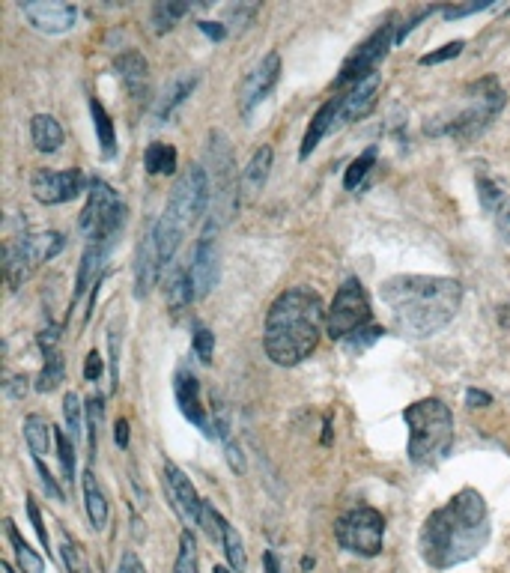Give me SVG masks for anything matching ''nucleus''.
Returning a JSON list of instances; mask_svg holds the SVG:
<instances>
[{"label":"nucleus","instance_id":"bf43d9fd","mask_svg":"<svg viewBox=\"0 0 510 573\" xmlns=\"http://www.w3.org/2000/svg\"><path fill=\"white\" fill-rule=\"evenodd\" d=\"M212 573H233V571H227V568H215Z\"/></svg>","mask_w":510,"mask_h":573},{"label":"nucleus","instance_id":"c03bdc74","mask_svg":"<svg viewBox=\"0 0 510 573\" xmlns=\"http://www.w3.org/2000/svg\"><path fill=\"white\" fill-rule=\"evenodd\" d=\"M478 194H481L484 209H496V206L502 203V186H499L496 180H490V177H481V180H478Z\"/></svg>","mask_w":510,"mask_h":573},{"label":"nucleus","instance_id":"13d9d810","mask_svg":"<svg viewBox=\"0 0 510 573\" xmlns=\"http://www.w3.org/2000/svg\"><path fill=\"white\" fill-rule=\"evenodd\" d=\"M263 562H266V573H284V568H281V562H278V556H275L272 550H266Z\"/></svg>","mask_w":510,"mask_h":573},{"label":"nucleus","instance_id":"6ab92c4d","mask_svg":"<svg viewBox=\"0 0 510 573\" xmlns=\"http://www.w3.org/2000/svg\"><path fill=\"white\" fill-rule=\"evenodd\" d=\"M159 272H162L159 242H156V230H150L138 242V254H135V296L138 299L153 293V287L159 281Z\"/></svg>","mask_w":510,"mask_h":573},{"label":"nucleus","instance_id":"de8ad7c7","mask_svg":"<svg viewBox=\"0 0 510 573\" xmlns=\"http://www.w3.org/2000/svg\"><path fill=\"white\" fill-rule=\"evenodd\" d=\"M490 3H466V6H445L442 9V15L448 18V21H454V18H463V15H472V12H481V9H487Z\"/></svg>","mask_w":510,"mask_h":573},{"label":"nucleus","instance_id":"c9c22d12","mask_svg":"<svg viewBox=\"0 0 510 573\" xmlns=\"http://www.w3.org/2000/svg\"><path fill=\"white\" fill-rule=\"evenodd\" d=\"M224 556H227V562H230V568L236 573H245L248 571V556H245V544H242V538H239V532L233 529V526H227V532H224Z\"/></svg>","mask_w":510,"mask_h":573},{"label":"nucleus","instance_id":"a878e982","mask_svg":"<svg viewBox=\"0 0 510 573\" xmlns=\"http://www.w3.org/2000/svg\"><path fill=\"white\" fill-rule=\"evenodd\" d=\"M84 505H87L90 526L96 532L105 529V523H108V496H105V490H102V484H99L93 469L84 472Z\"/></svg>","mask_w":510,"mask_h":573},{"label":"nucleus","instance_id":"ea45409f","mask_svg":"<svg viewBox=\"0 0 510 573\" xmlns=\"http://www.w3.org/2000/svg\"><path fill=\"white\" fill-rule=\"evenodd\" d=\"M102 418H105V403H102V394H93V397L87 400V427H90V448H93V451H96V445H99Z\"/></svg>","mask_w":510,"mask_h":573},{"label":"nucleus","instance_id":"412c9836","mask_svg":"<svg viewBox=\"0 0 510 573\" xmlns=\"http://www.w3.org/2000/svg\"><path fill=\"white\" fill-rule=\"evenodd\" d=\"M114 69H117V75L123 78L129 96L141 99V96L147 93V84H150V63L144 60V54H138V51H126V54H120V57L114 60Z\"/></svg>","mask_w":510,"mask_h":573},{"label":"nucleus","instance_id":"2f4dec72","mask_svg":"<svg viewBox=\"0 0 510 573\" xmlns=\"http://www.w3.org/2000/svg\"><path fill=\"white\" fill-rule=\"evenodd\" d=\"M376 156H379V147H367V150L346 168V174H343V186H346V191H355L361 183H364V177H367L370 168L376 165Z\"/></svg>","mask_w":510,"mask_h":573},{"label":"nucleus","instance_id":"9d476101","mask_svg":"<svg viewBox=\"0 0 510 573\" xmlns=\"http://www.w3.org/2000/svg\"><path fill=\"white\" fill-rule=\"evenodd\" d=\"M335 538L346 553L373 559L385 544V517L370 505H358L335 523Z\"/></svg>","mask_w":510,"mask_h":573},{"label":"nucleus","instance_id":"603ef678","mask_svg":"<svg viewBox=\"0 0 510 573\" xmlns=\"http://www.w3.org/2000/svg\"><path fill=\"white\" fill-rule=\"evenodd\" d=\"M200 30H203L209 39H224V33H227V27L218 24V21H200Z\"/></svg>","mask_w":510,"mask_h":573},{"label":"nucleus","instance_id":"4468645a","mask_svg":"<svg viewBox=\"0 0 510 573\" xmlns=\"http://www.w3.org/2000/svg\"><path fill=\"white\" fill-rule=\"evenodd\" d=\"M30 191L39 203L57 206V203H69L84 191V177L81 171H36L30 180Z\"/></svg>","mask_w":510,"mask_h":573},{"label":"nucleus","instance_id":"dca6fc26","mask_svg":"<svg viewBox=\"0 0 510 573\" xmlns=\"http://www.w3.org/2000/svg\"><path fill=\"white\" fill-rule=\"evenodd\" d=\"M24 18L39 30V33H66L75 27L78 21V9L72 3H60V0H33V3H21Z\"/></svg>","mask_w":510,"mask_h":573},{"label":"nucleus","instance_id":"cd10ccee","mask_svg":"<svg viewBox=\"0 0 510 573\" xmlns=\"http://www.w3.org/2000/svg\"><path fill=\"white\" fill-rule=\"evenodd\" d=\"M3 529H6L9 547L15 550V562H18L21 573H45L42 559H39V556L33 553V547L21 538V532L15 529V523H12V520H6V523H3Z\"/></svg>","mask_w":510,"mask_h":573},{"label":"nucleus","instance_id":"5701e85b","mask_svg":"<svg viewBox=\"0 0 510 573\" xmlns=\"http://www.w3.org/2000/svg\"><path fill=\"white\" fill-rule=\"evenodd\" d=\"M338 111H340V99H329L317 114H314V120H311V126H308V132H305V138H302V150H299V156L302 159H308L317 147H320V141L329 135V129L338 123Z\"/></svg>","mask_w":510,"mask_h":573},{"label":"nucleus","instance_id":"4d7b16f0","mask_svg":"<svg viewBox=\"0 0 510 573\" xmlns=\"http://www.w3.org/2000/svg\"><path fill=\"white\" fill-rule=\"evenodd\" d=\"M6 391H9L12 397H21V394L27 391V377H15L12 382H6Z\"/></svg>","mask_w":510,"mask_h":573},{"label":"nucleus","instance_id":"f8f14e48","mask_svg":"<svg viewBox=\"0 0 510 573\" xmlns=\"http://www.w3.org/2000/svg\"><path fill=\"white\" fill-rule=\"evenodd\" d=\"M162 481H165V496H168L170 508L176 511V517L191 529V526H200V508H203V499L197 496L191 478L176 466L165 460V469H162Z\"/></svg>","mask_w":510,"mask_h":573},{"label":"nucleus","instance_id":"6e6d98bb","mask_svg":"<svg viewBox=\"0 0 510 573\" xmlns=\"http://www.w3.org/2000/svg\"><path fill=\"white\" fill-rule=\"evenodd\" d=\"M499 227H502L505 239L510 242V197L502 203V209H499Z\"/></svg>","mask_w":510,"mask_h":573},{"label":"nucleus","instance_id":"7c9ffc66","mask_svg":"<svg viewBox=\"0 0 510 573\" xmlns=\"http://www.w3.org/2000/svg\"><path fill=\"white\" fill-rule=\"evenodd\" d=\"M144 165H147V174L159 177V174H173L176 171V150L170 144H150L147 147V156H144Z\"/></svg>","mask_w":510,"mask_h":573},{"label":"nucleus","instance_id":"0eeeda50","mask_svg":"<svg viewBox=\"0 0 510 573\" xmlns=\"http://www.w3.org/2000/svg\"><path fill=\"white\" fill-rule=\"evenodd\" d=\"M126 227V203L120 200V194L111 189L105 180H93L87 206L81 212V233H84V245L87 242H99V245H117L120 233Z\"/></svg>","mask_w":510,"mask_h":573},{"label":"nucleus","instance_id":"09e8293b","mask_svg":"<svg viewBox=\"0 0 510 573\" xmlns=\"http://www.w3.org/2000/svg\"><path fill=\"white\" fill-rule=\"evenodd\" d=\"M99 374H102V356L93 350V353L87 356V362H84V377L93 382L99 380Z\"/></svg>","mask_w":510,"mask_h":573},{"label":"nucleus","instance_id":"5fc2aeb1","mask_svg":"<svg viewBox=\"0 0 510 573\" xmlns=\"http://www.w3.org/2000/svg\"><path fill=\"white\" fill-rule=\"evenodd\" d=\"M227 460H230V466H233V472H242L245 469V460H242V451L233 445V442H227Z\"/></svg>","mask_w":510,"mask_h":573},{"label":"nucleus","instance_id":"e433bc0d","mask_svg":"<svg viewBox=\"0 0 510 573\" xmlns=\"http://www.w3.org/2000/svg\"><path fill=\"white\" fill-rule=\"evenodd\" d=\"M227 526H230V523H227L209 502H203V508H200V529L206 532V538H209L212 544H224Z\"/></svg>","mask_w":510,"mask_h":573},{"label":"nucleus","instance_id":"f03ea898","mask_svg":"<svg viewBox=\"0 0 510 573\" xmlns=\"http://www.w3.org/2000/svg\"><path fill=\"white\" fill-rule=\"evenodd\" d=\"M490 541V511L478 490H460L433 511L421 529V556L430 568L448 571L475 559Z\"/></svg>","mask_w":510,"mask_h":573},{"label":"nucleus","instance_id":"72a5a7b5","mask_svg":"<svg viewBox=\"0 0 510 573\" xmlns=\"http://www.w3.org/2000/svg\"><path fill=\"white\" fill-rule=\"evenodd\" d=\"M63 418H66V433L78 442L84 433V406L75 391H66V397H63Z\"/></svg>","mask_w":510,"mask_h":573},{"label":"nucleus","instance_id":"aec40b11","mask_svg":"<svg viewBox=\"0 0 510 573\" xmlns=\"http://www.w3.org/2000/svg\"><path fill=\"white\" fill-rule=\"evenodd\" d=\"M379 72L358 81L346 96H340V111H338V123H352V120H361L370 114V108L376 105V96H379Z\"/></svg>","mask_w":510,"mask_h":573},{"label":"nucleus","instance_id":"bb28decb","mask_svg":"<svg viewBox=\"0 0 510 573\" xmlns=\"http://www.w3.org/2000/svg\"><path fill=\"white\" fill-rule=\"evenodd\" d=\"M30 135H33V147L39 153H57L63 147V129L51 114H36L30 120Z\"/></svg>","mask_w":510,"mask_h":573},{"label":"nucleus","instance_id":"a19ab883","mask_svg":"<svg viewBox=\"0 0 510 573\" xmlns=\"http://www.w3.org/2000/svg\"><path fill=\"white\" fill-rule=\"evenodd\" d=\"M60 556H63L66 573H87L84 553H81V547L75 541H69V535H63V541H60Z\"/></svg>","mask_w":510,"mask_h":573},{"label":"nucleus","instance_id":"79ce46f5","mask_svg":"<svg viewBox=\"0 0 510 573\" xmlns=\"http://www.w3.org/2000/svg\"><path fill=\"white\" fill-rule=\"evenodd\" d=\"M194 353H197V359L203 362V365H209L212 362V350H215V335L206 329V326H194Z\"/></svg>","mask_w":510,"mask_h":573},{"label":"nucleus","instance_id":"a18cd8bd","mask_svg":"<svg viewBox=\"0 0 510 573\" xmlns=\"http://www.w3.org/2000/svg\"><path fill=\"white\" fill-rule=\"evenodd\" d=\"M33 466H36V472H39V481H42V487H45V493L54 499V502H63V490H60V484L54 481V475L48 472V466L39 460V457H33Z\"/></svg>","mask_w":510,"mask_h":573},{"label":"nucleus","instance_id":"864d4df0","mask_svg":"<svg viewBox=\"0 0 510 573\" xmlns=\"http://www.w3.org/2000/svg\"><path fill=\"white\" fill-rule=\"evenodd\" d=\"M114 439H117L120 448H129V421H126V418L117 421V427H114Z\"/></svg>","mask_w":510,"mask_h":573},{"label":"nucleus","instance_id":"f704fd0d","mask_svg":"<svg viewBox=\"0 0 510 573\" xmlns=\"http://www.w3.org/2000/svg\"><path fill=\"white\" fill-rule=\"evenodd\" d=\"M63 374H66V368H63V356H60L57 350L45 353V365H42V371H39L36 388H39V391H54V388L63 382Z\"/></svg>","mask_w":510,"mask_h":573},{"label":"nucleus","instance_id":"1a4fd4ad","mask_svg":"<svg viewBox=\"0 0 510 573\" xmlns=\"http://www.w3.org/2000/svg\"><path fill=\"white\" fill-rule=\"evenodd\" d=\"M505 102H508V96H505L502 84L496 78H484L469 90L466 108L460 114H454V120L442 132H448V135H454L460 141H469V138L481 135L502 114Z\"/></svg>","mask_w":510,"mask_h":573},{"label":"nucleus","instance_id":"423d86ee","mask_svg":"<svg viewBox=\"0 0 510 573\" xmlns=\"http://www.w3.org/2000/svg\"><path fill=\"white\" fill-rule=\"evenodd\" d=\"M326 332L332 341H346L349 350H364L382 335V329L373 326L370 296L358 278H346L340 284L332 308L326 311Z\"/></svg>","mask_w":510,"mask_h":573},{"label":"nucleus","instance_id":"7ed1b4c3","mask_svg":"<svg viewBox=\"0 0 510 573\" xmlns=\"http://www.w3.org/2000/svg\"><path fill=\"white\" fill-rule=\"evenodd\" d=\"M323 323H326V308L320 293H314L311 287L284 290L266 314V329H263L266 356L281 368L305 362L320 344Z\"/></svg>","mask_w":510,"mask_h":573},{"label":"nucleus","instance_id":"ddd939ff","mask_svg":"<svg viewBox=\"0 0 510 573\" xmlns=\"http://www.w3.org/2000/svg\"><path fill=\"white\" fill-rule=\"evenodd\" d=\"M278 78H281V57H278V51H269V54L245 75V81L239 84V108H242V114H251V111L275 90Z\"/></svg>","mask_w":510,"mask_h":573},{"label":"nucleus","instance_id":"c756f323","mask_svg":"<svg viewBox=\"0 0 510 573\" xmlns=\"http://www.w3.org/2000/svg\"><path fill=\"white\" fill-rule=\"evenodd\" d=\"M197 87V75H188V78H179V81H173L170 84V90L165 93V99L159 102V108H156V117H159V123H165L170 120V114L191 96V90Z\"/></svg>","mask_w":510,"mask_h":573},{"label":"nucleus","instance_id":"c85d7f7f","mask_svg":"<svg viewBox=\"0 0 510 573\" xmlns=\"http://www.w3.org/2000/svg\"><path fill=\"white\" fill-rule=\"evenodd\" d=\"M90 114H93V126H96V135H99V147H102V156H105V159H114V153H117L114 120L108 117L105 105H102L96 96L90 99Z\"/></svg>","mask_w":510,"mask_h":573},{"label":"nucleus","instance_id":"b1692460","mask_svg":"<svg viewBox=\"0 0 510 573\" xmlns=\"http://www.w3.org/2000/svg\"><path fill=\"white\" fill-rule=\"evenodd\" d=\"M165 296H168V308L173 314H182V311L191 305V299H197L194 284H191V272H188L182 263H173V266H170Z\"/></svg>","mask_w":510,"mask_h":573},{"label":"nucleus","instance_id":"49530a36","mask_svg":"<svg viewBox=\"0 0 510 573\" xmlns=\"http://www.w3.org/2000/svg\"><path fill=\"white\" fill-rule=\"evenodd\" d=\"M27 514H30V523H33L36 535H39V544H42L45 550H51V538H48V529H45V523H42V514H39V508H36V502H33V499H27Z\"/></svg>","mask_w":510,"mask_h":573},{"label":"nucleus","instance_id":"6e6552de","mask_svg":"<svg viewBox=\"0 0 510 573\" xmlns=\"http://www.w3.org/2000/svg\"><path fill=\"white\" fill-rule=\"evenodd\" d=\"M63 236L48 230V233H24L6 242L3 248V266H6V281L12 290H18L45 260L63 251Z\"/></svg>","mask_w":510,"mask_h":573},{"label":"nucleus","instance_id":"37998d69","mask_svg":"<svg viewBox=\"0 0 510 573\" xmlns=\"http://www.w3.org/2000/svg\"><path fill=\"white\" fill-rule=\"evenodd\" d=\"M463 48H466V42H463V39H457V42H448V45H442L439 51H433V54H424V57H421V66H436V63L454 60V57H457Z\"/></svg>","mask_w":510,"mask_h":573},{"label":"nucleus","instance_id":"4be33fe9","mask_svg":"<svg viewBox=\"0 0 510 573\" xmlns=\"http://www.w3.org/2000/svg\"><path fill=\"white\" fill-rule=\"evenodd\" d=\"M269 168H272V147H260L254 156H251V162L245 165V171H242V177H239V194L245 197V200H254L263 186H266V180H269Z\"/></svg>","mask_w":510,"mask_h":573},{"label":"nucleus","instance_id":"4c0bfd02","mask_svg":"<svg viewBox=\"0 0 510 573\" xmlns=\"http://www.w3.org/2000/svg\"><path fill=\"white\" fill-rule=\"evenodd\" d=\"M57 457H60L63 478L72 484L75 481V439L66 430H57Z\"/></svg>","mask_w":510,"mask_h":573},{"label":"nucleus","instance_id":"39448f33","mask_svg":"<svg viewBox=\"0 0 510 573\" xmlns=\"http://www.w3.org/2000/svg\"><path fill=\"white\" fill-rule=\"evenodd\" d=\"M403 421L409 427V460L415 466L433 469L454 448V415L451 406L439 397L415 400L403 409Z\"/></svg>","mask_w":510,"mask_h":573},{"label":"nucleus","instance_id":"8fccbe9b","mask_svg":"<svg viewBox=\"0 0 510 573\" xmlns=\"http://www.w3.org/2000/svg\"><path fill=\"white\" fill-rule=\"evenodd\" d=\"M466 403H469L472 409H478V406H490V403H493V397H490L487 391L469 388V391H466Z\"/></svg>","mask_w":510,"mask_h":573},{"label":"nucleus","instance_id":"473e14b6","mask_svg":"<svg viewBox=\"0 0 510 573\" xmlns=\"http://www.w3.org/2000/svg\"><path fill=\"white\" fill-rule=\"evenodd\" d=\"M188 9H191L188 3H173V0L156 3V6H153V30H156V33H168V30L176 27V21H179Z\"/></svg>","mask_w":510,"mask_h":573},{"label":"nucleus","instance_id":"9b49d317","mask_svg":"<svg viewBox=\"0 0 510 573\" xmlns=\"http://www.w3.org/2000/svg\"><path fill=\"white\" fill-rule=\"evenodd\" d=\"M391 45H397V24L394 18H388L382 27H376L340 66L338 84H358L370 75H376V66L385 60V54L391 51Z\"/></svg>","mask_w":510,"mask_h":573},{"label":"nucleus","instance_id":"393cba45","mask_svg":"<svg viewBox=\"0 0 510 573\" xmlns=\"http://www.w3.org/2000/svg\"><path fill=\"white\" fill-rule=\"evenodd\" d=\"M24 439L30 445L33 457H48L51 448L57 445V430L51 427V421H45L42 415H27L24 418Z\"/></svg>","mask_w":510,"mask_h":573},{"label":"nucleus","instance_id":"f3484780","mask_svg":"<svg viewBox=\"0 0 510 573\" xmlns=\"http://www.w3.org/2000/svg\"><path fill=\"white\" fill-rule=\"evenodd\" d=\"M173 391H176V403H179L182 415H185L194 427H200L206 436H215V430H212L215 424L209 421L206 406H203V397H200V380H197L188 368H179V371H176Z\"/></svg>","mask_w":510,"mask_h":573},{"label":"nucleus","instance_id":"58836bf2","mask_svg":"<svg viewBox=\"0 0 510 573\" xmlns=\"http://www.w3.org/2000/svg\"><path fill=\"white\" fill-rule=\"evenodd\" d=\"M173 573H197V544L191 532H182L179 538V556H176Z\"/></svg>","mask_w":510,"mask_h":573},{"label":"nucleus","instance_id":"3c124183","mask_svg":"<svg viewBox=\"0 0 510 573\" xmlns=\"http://www.w3.org/2000/svg\"><path fill=\"white\" fill-rule=\"evenodd\" d=\"M117 573H147V571H144V565L138 562V556L129 550V553H123V562H120V571Z\"/></svg>","mask_w":510,"mask_h":573},{"label":"nucleus","instance_id":"f257e3e1","mask_svg":"<svg viewBox=\"0 0 510 573\" xmlns=\"http://www.w3.org/2000/svg\"><path fill=\"white\" fill-rule=\"evenodd\" d=\"M394 332L424 341L442 332L460 311L463 287L442 275H394L379 287Z\"/></svg>","mask_w":510,"mask_h":573},{"label":"nucleus","instance_id":"a211bd4d","mask_svg":"<svg viewBox=\"0 0 510 573\" xmlns=\"http://www.w3.org/2000/svg\"><path fill=\"white\" fill-rule=\"evenodd\" d=\"M209 165H212V194H215V203L221 200H236L239 203V186L233 183V156H230V147L224 141V135H212L209 141Z\"/></svg>","mask_w":510,"mask_h":573},{"label":"nucleus","instance_id":"2eb2a0df","mask_svg":"<svg viewBox=\"0 0 510 573\" xmlns=\"http://www.w3.org/2000/svg\"><path fill=\"white\" fill-rule=\"evenodd\" d=\"M191 284H194V293L197 299L209 296L212 287L218 284V245H215V221L206 224V230L200 233L197 239V248H194V260H191Z\"/></svg>","mask_w":510,"mask_h":573},{"label":"nucleus","instance_id":"20e7f679","mask_svg":"<svg viewBox=\"0 0 510 573\" xmlns=\"http://www.w3.org/2000/svg\"><path fill=\"white\" fill-rule=\"evenodd\" d=\"M209 177L200 165H191L170 191L168 206L162 212V218L156 221V242H159V257H162V266H173V257H176V248L185 236V230L206 212V203H209Z\"/></svg>","mask_w":510,"mask_h":573}]
</instances>
